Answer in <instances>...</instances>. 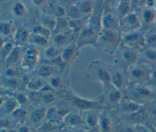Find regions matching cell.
<instances>
[{
  "label": "cell",
  "mask_w": 156,
  "mask_h": 132,
  "mask_svg": "<svg viewBox=\"0 0 156 132\" xmlns=\"http://www.w3.org/2000/svg\"><path fill=\"white\" fill-rule=\"evenodd\" d=\"M10 125V121L5 119L4 117V119H3V117L1 118V128H6L7 127H9Z\"/></svg>",
  "instance_id": "43"
},
{
  "label": "cell",
  "mask_w": 156,
  "mask_h": 132,
  "mask_svg": "<svg viewBox=\"0 0 156 132\" xmlns=\"http://www.w3.org/2000/svg\"><path fill=\"white\" fill-rule=\"evenodd\" d=\"M19 132H29V128L26 126H23L20 128Z\"/></svg>",
  "instance_id": "45"
},
{
  "label": "cell",
  "mask_w": 156,
  "mask_h": 132,
  "mask_svg": "<svg viewBox=\"0 0 156 132\" xmlns=\"http://www.w3.org/2000/svg\"><path fill=\"white\" fill-rule=\"evenodd\" d=\"M126 117L130 121L135 123H141L144 122L147 117V113L142 108L136 112L126 114Z\"/></svg>",
  "instance_id": "19"
},
{
  "label": "cell",
  "mask_w": 156,
  "mask_h": 132,
  "mask_svg": "<svg viewBox=\"0 0 156 132\" xmlns=\"http://www.w3.org/2000/svg\"><path fill=\"white\" fill-rule=\"evenodd\" d=\"M148 1V4L150 5H152L154 4V0H147Z\"/></svg>",
  "instance_id": "48"
},
{
  "label": "cell",
  "mask_w": 156,
  "mask_h": 132,
  "mask_svg": "<svg viewBox=\"0 0 156 132\" xmlns=\"http://www.w3.org/2000/svg\"><path fill=\"white\" fill-rule=\"evenodd\" d=\"M80 12L77 7L70 6L67 10L68 16L71 19H77L80 16Z\"/></svg>",
  "instance_id": "28"
},
{
  "label": "cell",
  "mask_w": 156,
  "mask_h": 132,
  "mask_svg": "<svg viewBox=\"0 0 156 132\" xmlns=\"http://www.w3.org/2000/svg\"><path fill=\"white\" fill-rule=\"evenodd\" d=\"M154 77L156 78V71L154 72Z\"/></svg>",
  "instance_id": "53"
},
{
  "label": "cell",
  "mask_w": 156,
  "mask_h": 132,
  "mask_svg": "<svg viewBox=\"0 0 156 132\" xmlns=\"http://www.w3.org/2000/svg\"><path fill=\"white\" fill-rule=\"evenodd\" d=\"M58 69L53 64L46 63L41 65L37 71V77L41 78H46L52 77ZM59 71V70H58Z\"/></svg>",
  "instance_id": "14"
},
{
  "label": "cell",
  "mask_w": 156,
  "mask_h": 132,
  "mask_svg": "<svg viewBox=\"0 0 156 132\" xmlns=\"http://www.w3.org/2000/svg\"><path fill=\"white\" fill-rule=\"evenodd\" d=\"M79 49L76 43H71L63 48L60 57L62 60L67 64L71 63L78 55Z\"/></svg>",
  "instance_id": "10"
},
{
  "label": "cell",
  "mask_w": 156,
  "mask_h": 132,
  "mask_svg": "<svg viewBox=\"0 0 156 132\" xmlns=\"http://www.w3.org/2000/svg\"><path fill=\"white\" fill-rule=\"evenodd\" d=\"M101 111L89 110L82 112L83 113V117L87 127L90 128H94L98 125Z\"/></svg>",
  "instance_id": "11"
},
{
  "label": "cell",
  "mask_w": 156,
  "mask_h": 132,
  "mask_svg": "<svg viewBox=\"0 0 156 132\" xmlns=\"http://www.w3.org/2000/svg\"><path fill=\"white\" fill-rule=\"evenodd\" d=\"M104 93L102 96L105 108L115 111L122 100V95L121 91L115 88L112 85L104 87Z\"/></svg>",
  "instance_id": "4"
},
{
  "label": "cell",
  "mask_w": 156,
  "mask_h": 132,
  "mask_svg": "<svg viewBox=\"0 0 156 132\" xmlns=\"http://www.w3.org/2000/svg\"><path fill=\"white\" fill-rule=\"evenodd\" d=\"M20 58V48L18 46H15L10 54L7 55L6 58L3 62L4 68L11 67L15 65L18 61Z\"/></svg>",
  "instance_id": "18"
},
{
  "label": "cell",
  "mask_w": 156,
  "mask_h": 132,
  "mask_svg": "<svg viewBox=\"0 0 156 132\" xmlns=\"http://www.w3.org/2000/svg\"><path fill=\"white\" fill-rule=\"evenodd\" d=\"M118 27L116 18L111 14H106L101 18V29L115 30Z\"/></svg>",
  "instance_id": "16"
},
{
  "label": "cell",
  "mask_w": 156,
  "mask_h": 132,
  "mask_svg": "<svg viewBox=\"0 0 156 132\" xmlns=\"http://www.w3.org/2000/svg\"><path fill=\"white\" fill-rule=\"evenodd\" d=\"M98 35V32L90 27L82 29L78 33L75 42L77 47L80 49L82 47L88 45H93L95 46Z\"/></svg>",
  "instance_id": "6"
},
{
  "label": "cell",
  "mask_w": 156,
  "mask_h": 132,
  "mask_svg": "<svg viewBox=\"0 0 156 132\" xmlns=\"http://www.w3.org/2000/svg\"><path fill=\"white\" fill-rule=\"evenodd\" d=\"M68 37L64 33H57L53 38L54 45L60 49L64 48L69 44V43H68Z\"/></svg>",
  "instance_id": "21"
},
{
  "label": "cell",
  "mask_w": 156,
  "mask_h": 132,
  "mask_svg": "<svg viewBox=\"0 0 156 132\" xmlns=\"http://www.w3.org/2000/svg\"><path fill=\"white\" fill-rule=\"evenodd\" d=\"M89 77L95 80L101 82L103 87L108 86L111 83V74L107 66L99 61L92 62L88 71Z\"/></svg>",
  "instance_id": "3"
},
{
  "label": "cell",
  "mask_w": 156,
  "mask_h": 132,
  "mask_svg": "<svg viewBox=\"0 0 156 132\" xmlns=\"http://www.w3.org/2000/svg\"><path fill=\"white\" fill-rule=\"evenodd\" d=\"M14 46L12 42L10 41H4L2 42L1 46V62L3 63L4 61L7 57V55L10 54V52L12 51V50L13 49Z\"/></svg>",
  "instance_id": "24"
},
{
  "label": "cell",
  "mask_w": 156,
  "mask_h": 132,
  "mask_svg": "<svg viewBox=\"0 0 156 132\" xmlns=\"http://www.w3.org/2000/svg\"><path fill=\"white\" fill-rule=\"evenodd\" d=\"M112 1H116V0H112Z\"/></svg>",
  "instance_id": "54"
},
{
  "label": "cell",
  "mask_w": 156,
  "mask_h": 132,
  "mask_svg": "<svg viewBox=\"0 0 156 132\" xmlns=\"http://www.w3.org/2000/svg\"><path fill=\"white\" fill-rule=\"evenodd\" d=\"M62 50H61V49L54 45L49 46L44 48V56L47 60H51L60 56Z\"/></svg>",
  "instance_id": "20"
},
{
  "label": "cell",
  "mask_w": 156,
  "mask_h": 132,
  "mask_svg": "<svg viewBox=\"0 0 156 132\" xmlns=\"http://www.w3.org/2000/svg\"><path fill=\"white\" fill-rule=\"evenodd\" d=\"M114 111L104 109L101 111L98 125L102 132H110L114 122Z\"/></svg>",
  "instance_id": "8"
},
{
  "label": "cell",
  "mask_w": 156,
  "mask_h": 132,
  "mask_svg": "<svg viewBox=\"0 0 156 132\" xmlns=\"http://www.w3.org/2000/svg\"><path fill=\"white\" fill-rule=\"evenodd\" d=\"M34 34H37L43 36H44L49 39L50 36V30L44 27L41 26H37L33 30Z\"/></svg>",
  "instance_id": "33"
},
{
  "label": "cell",
  "mask_w": 156,
  "mask_h": 132,
  "mask_svg": "<svg viewBox=\"0 0 156 132\" xmlns=\"http://www.w3.org/2000/svg\"><path fill=\"white\" fill-rule=\"evenodd\" d=\"M13 12L17 16H22L26 13V9L21 2L16 3L13 7Z\"/></svg>",
  "instance_id": "31"
},
{
  "label": "cell",
  "mask_w": 156,
  "mask_h": 132,
  "mask_svg": "<svg viewBox=\"0 0 156 132\" xmlns=\"http://www.w3.org/2000/svg\"><path fill=\"white\" fill-rule=\"evenodd\" d=\"M56 21L51 18H44L41 20V26L48 29L52 30L55 28Z\"/></svg>",
  "instance_id": "34"
},
{
  "label": "cell",
  "mask_w": 156,
  "mask_h": 132,
  "mask_svg": "<svg viewBox=\"0 0 156 132\" xmlns=\"http://www.w3.org/2000/svg\"><path fill=\"white\" fill-rule=\"evenodd\" d=\"M47 109L44 106H38L30 114V119L34 123H38L46 117Z\"/></svg>",
  "instance_id": "17"
},
{
  "label": "cell",
  "mask_w": 156,
  "mask_h": 132,
  "mask_svg": "<svg viewBox=\"0 0 156 132\" xmlns=\"http://www.w3.org/2000/svg\"><path fill=\"white\" fill-rule=\"evenodd\" d=\"M148 42L149 44L156 46V35H152L148 39Z\"/></svg>",
  "instance_id": "44"
},
{
  "label": "cell",
  "mask_w": 156,
  "mask_h": 132,
  "mask_svg": "<svg viewBox=\"0 0 156 132\" xmlns=\"http://www.w3.org/2000/svg\"><path fill=\"white\" fill-rule=\"evenodd\" d=\"M46 1V0H34V2L35 4H36L37 5H40L41 4H43V2H44Z\"/></svg>",
  "instance_id": "46"
},
{
  "label": "cell",
  "mask_w": 156,
  "mask_h": 132,
  "mask_svg": "<svg viewBox=\"0 0 156 132\" xmlns=\"http://www.w3.org/2000/svg\"><path fill=\"white\" fill-rule=\"evenodd\" d=\"M68 27L74 33H79L83 29V24L82 21L79 19H71L68 21Z\"/></svg>",
  "instance_id": "26"
},
{
  "label": "cell",
  "mask_w": 156,
  "mask_h": 132,
  "mask_svg": "<svg viewBox=\"0 0 156 132\" xmlns=\"http://www.w3.org/2000/svg\"><path fill=\"white\" fill-rule=\"evenodd\" d=\"M32 41L37 46L44 48L46 47L48 44V38L37 34L33 35Z\"/></svg>",
  "instance_id": "25"
},
{
  "label": "cell",
  "mask_w": 156,
  "mask_h": 132,
  "mask_svg": "<svg viewBox=\"0 0 156 132\" xmlns=\"http://www.w3.org/2000/svg\"><path fill=\"white\" fill-rule=\"evenodd\" d=\"M135 94L141 97H149L151 96V92L147 89L143 88H138L135 90Z\"/></svg>",
  "instance_id": "37"
},
{
  "label": "cell",
  "mask_w": 156,
  "mask_h": 132,
  "mask_svg": "<svg viewBox=\"0 0 156 132\" xmlns=\"http://www.w3.org/2000/svg\"><path fill=\"white\" fill-rule=\"evenodd\" d=\"M63 85V82L60 77L55 75H52L50 78L49 86L54 89L60 88Z\"/></svg>",
  "instance_id": "29"
},
{
  "label": "cell",
  "mask_w": 156,
  "mask_h": 132,
  "mask_svg": "<svg viewBox=\"0 0 156 132\" xmlns=\"http://www.w3.org/2000/svg\"><path fill=\"white\" fill-rule=\"evenodd\" d=\"M39 59V54L37 49L34 46L26 48L21 60V67L26 71L32 70L37 64Z\"/></svg>",
  "instance_id": "5"
},
{
  "label": "cell",
  "mask_w": 156,
  "mask_h": 132,
  "mask_svg": "<svg viewBox=\"0 0 156 132\" xmlns=\"http://www.w3.org/2000/svg\"><path fill=\"white\" fill-rule=\"evenodd\" d=\"M145 55L147 57V58L149 60L153 61L156 60V51L147 50L145 52Z\"/></svg>",
  "instance_id": "42"
},
{
  "label": "cell",
  "mask_w": 156,
  "mask_h": 132,
  "mask_svg": "<svg viewBox=\"0 0 156 132\" xmlns=\"http://www.w3.org/2000/svg\"><path fill=\"white\" fill-rule=\"evenodd\" d=\"M11 115H12V116L18 120L23 121L26 119L27 114L25 109H23L21 106H20Z\"/></svg>",
  "instance_id": "27"
},
{
  "label": "cell",
  "mask_w": 156,
  "mask_h": 132,
  "mask_svg": "<svg viewBox=\"0 0 156 132\" xmlns=\"http://www.w3.org/2000/svg\"><path fill=\"white\" fill-rule=\"evenodd\" d=\"M11 25L9 23H2L0 26V32L2 35L8 36L11 33Z\"/></svg>",
  "instance_id": "36"
},
{
  "label": "cell",
  "mask_w": 156,
  "mask_h": 132,
  "mask_svg": "<svg viewBox=\"0 0 156 132\" xmlns=\"http://www.w3.org/2000/svg\"><path fill=\"white\" fill-rule=\"evenodd\" d=\"M29 37V33L24 28H19L16 30L13 35V40L16 46L20 47L24 45Z\"/></svg>",
  "instance_id": "13"
},
{
  "label": "cell",
  "mask_w": 156,
  "mask_h": 132,
  "mask_svg": "<svg viewBox=\"0 0 156 132\" xmlns=\"http://www.w3.org/2000/svg\"><path fill=\"white\" fill-rule=\"evenodd\" d=\"M122 45V44H121ZM122 48L120 49L119 46L115 53H116V61L118 64H130L135 61L137 54L135 51L129 47L122 45Z\"/></svg>",
  "instance_id": "7"
},
{
  "label": "cell",
  "mask_w": 156,
  "mask_h": 132,
  "mask_svg": "<svg viewBox=\"0 0 156 132\" xmlns=\"http://www.w3.org/2000/svg\"><path fill=\"white\" fill-rule=\"evenodd\" d=\"M0 132H7V131L6 130V128H1V131H0Z\"/></svg>",
  "instance_id": "49"
},
{
  "label": "cell",
  "mask_w": 156,
  "mask_h": 132,
  "mask_svg": "<svg viewBox=\"0 0 156 132\" xmlns=\"http://www.w3.org/2000/svg\"><path fill=\"white\" fill-rule=\"evenodd\" d=\"M77 9L79 10L80 13L87 14L91 12L92 10V5L90 1H85L79 4Z\"/></svg>",
  "instance_id": "30"
},
{
  "label": "cell",
  "mask_w": 156,
  "mask_h": 132,
  "mask_svg": "<svg viewBox=\"0 0 156 132\" xmlns=\"http://www.w3.org/2000/svg\"><path fill=\"white\" fill-rule=\"evenodd\" d=\"M68 25V21H67L65 19L60 17L58 18L56 20V24H55V29L57 30H61L63 28H65Z\"/></svg>",
  "instance_id": "39"
},
{
  "label": "cell",
  "mask_w": 156,
  "mask_h": 132,
  "mask_svg": "<svg viewBox=\"0 0 156 132\" xmlns=\"http://www.w3.org/2000/svg\"><path fill=\"white\" fill-rule=\"evenodd\" d=\"M20 106L14 97L4 96V99H1V115L7 116L12 114Z\"/></svg>",
  "instance_id": "9"
},
{
  "label": "cell",
  "mask_w": 156,
  "mask_h": 132,
  "mask_svg": "<svg viewBox=\"0 0 156 132\" xmlns=\"http://www.w3.org/2000/svg\"><path fill=\"white\" fill-rule=\"evenodd\" d=\"M4 84L10 88L15 89L19 86V82L16 77H5L4 80Z\"/></svg>",
  "instance_id": "32"
},
{
  "label": "cell",
  "mask_w": 156,
  "mask_h": 132,
  "mask_svg": "<svg viewBox=\"0 0 156 132\" xmlns=\"http://www.w3.org/2000/svg\"><path fill=\"white\" fill-rule=\"evenodd\" d=\"M63 122L68 126L80 127L86 125L83 117L76 113L69 112L64 117Z\"/></svg>",
  "instance_id": "12"
},
{
  "label": "cell",
  "mask_w": 156,
  "mask_h": 132,
  "mask_svg": "<svg viewBox=\"0 0 156 132\" xmlns=\"http://www.w3.org/2000/svg\"><path fill=\"white\" fill-rule=\"evenodd\" d=\"M120 38L116 30L101 29L98 35L95 47L99 50L112 54L119 46Z\"/></svg>",
  "instance_id": "1"
},
{
  "label": "cell",
  "mask_w": 156,
  "mask_h": 132,
  "mask_svg": "<svg viewBox=\"0 0 156 132\" xmlns=\"http://www.w3.org/2000/svg\"><path fill=\"white\" fill-rule=\"evenodd\" d=\"M121 132H132V130L128 128H126V127H124V128H122L121 129Z\"/></svg>",
  "instance_id": "47"
},
{
  "label": "cell",
  "mask_w": 156,
  "mask_h": 132,
  "mask_svg": "<svg viewBox=\"0 0 156 132\" xmlns=\"http://www.w3.org/2000/svg\"><path fill=\"white\" fill-rule=\"evenodd\" d=\"M153 114H154V115L156 116V110H154V111H153Z\"/></svg>",
  "instance_id": "52"
},
{
  "label": "cell",
  "mask_w": 156,
  "mask_h": 132,
  "mask_svg": "<svg viewBox=\"0 0 156 132\" xmlns=\"http://www.w3.org/2000/svg\"><path fill=\"white\" fill-rule=\"evenodd\" d=\"M111 74V83L115 88L121 90L123 85V78L118 71H110Z\"/></svg>",
  "instance_id": "22"
},
{
  "label": "cell",
  "mask_w": 156,
  "mask_h": 132,
  "mask_svg": "<svg viewBox=\"0 0 156 132\" xmlns=\"http://www.w3.org/2000/svg\"><path fill=\"white\" fill-rule=\"evenodd\" d=\"M154 18V13L151 12V11H146L144 13V19L145 20L146 22L147 23H149L151 21H152V19Z\"/></svg>",
  "instance_id": "41"
},
{
  "label": "cell",
  "mask_w": 156,
  "mask_h": 132,
  "mask_svg": "<svg viewBox=\"0 0 156 132\" xmlns=\"http://www.w3.org/2000/svg\"><path fill=\"white\" fill-rule=\"evenodd\" d=\"M9 132H19V131H16V130H10Z\"/></svg>",
  "instance_id": "51"
},
{
  "label": "cell",
  "mask_w": 156,
  "mask_h": 132,
  "mask_svg": "<svg viewBox=\"0 0 156 132\" xmlns=\"http://www.w3.org/2000/svg\"><path fill=\"white\" fill-rule=\"evenodd\" d=\"M66 97L71 105L80 111L84 112L89 110H103L105 108L103 96L98 99H88L79 96L73 92H66Z\"/></svg>",
  "instance_id": "2"
},
{
  "label": "cell",
  "mask_w": 156,
  "mask_h": 132,
  "mask_svg": "<svg viewBox=\"0 0 156 132\" xmlns=\"http://www.w3.org/2000/svg\"><path fill=\"white\" fill-rule=\"evenodd\" d=\"M131 76L136 79L141 78L145 75V72L140 68H134L130 71Z\"/></svg>",
  "instance_id": "38"
},
{
  "label": "cell",
  "mask_w": 156,
  "mask_h": 132,
  "mask_svg": "<svg viewBox=\"0 0 156 132\" xmlns=\"http://www.w3.org/2000/svg\"><path fill=\"white\" fill-rule=\"evenodd\" d=\"M44 86L40 77L30 80L26 83V88L33 92H39Z\"/></svg>",
  "instance_id": "23"
},
{
  "label": "cell",
  "mask_w": 156,
  "mask_h": 132,
  "mask_svg": "<svg viewBox=\"0 0 156 132\" xmlns=\"http://www.w3.org/2000/svg\"><path fill=\"white\" fill-rule=\"evenodd\" d=\"M116 109H119L120 111L128 114L141 109V106L134 102L122 100Z\"/></svg>",
  "instance_id": "15"
},
{
  "label": "cell",
  "mask_w": 156,
  "mask_h": 132,
  "mask_svg": "<svg viewBox=\"0 0 156 132\" xmlns=\"http://www.w3.org/2000/svg\"><path fill=\"white\" fill-rule=\"evenodd\" d=\"M14 97L19 103L21 106H22L23 105H26L28 104L29 102H30L29 98L23 93L17 94L15 96H14Z\"/></svg>",
  "instance_id": "35"
},
{
  "label": "cell",
  "mask_w": 156,
  "mask_h": 132,
  "mask_svg": "<svg viewBox=\"0 0 156 132\" xmlns=\"http://www.w3.org/2000/svg\"><path fill=\"white\" fill-rule=\"evenodd\" d=\"M52 12H53V13L55 16H57L58 18L62 17L65 15L64 9L63 8L59 7V6L54 7V9H52Z\"/></svg>",
  "instance_id": "40"
},
{
  "label": "cell",
  "mask_w": 156,
  "mask_h": 132,
  "mask_svg": "<svg viewBox=\"0 0 156 132\" xmlns=\"http://www.w3.org/2000/svg\"><path fill=\"white\" fill-rule=\"evenodd\" d=\"M76 132H94V131H84V130H80V131H77Z\"/></svg>",
  "instance_id": "50"
}]
</instances>
